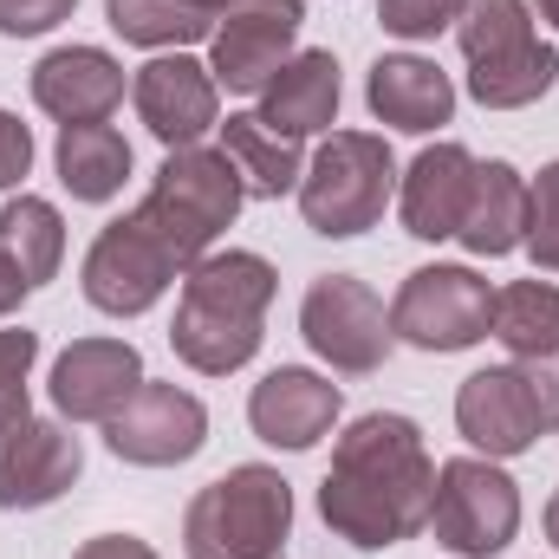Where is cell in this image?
Segmentation results:
<instances>
[{
    "label": "cell",
    "mask_w": 559,
    "mask_h": 559,
    "mask_svg": "<svg viewBox=\"0 0 559 559\" xmlns=\"http://www.w3.org/2000/svg\"><path fill=\"white\" fill-rule=\"evenodd\" d=\"M429 501H436V462L423 449V429L397 411H371L352 423L319 481V521L365 554L423 534Z\"/></svg>",
    "instance_id": "cell-1"
},
{
    "label": "cell",
    "mask_w": 559,
    "mask_h": 559,
    "mask_svg": "<svg viewBox=\"0 0 559 559\" xmlns=\"http://www.w3.org/2000/svg\"><path fill=\"white\" fill-rule=\"evenodd\" d=\"M274 293L280 274L261 254H248V248L202 254L182 274V299H176V319H169V352L202 378L241 371L261 352V325H267Z\"/></svg>",
    "instance_id": "cell-2"
},
{
    "label": "cell",
    "mask_w": 559,
    "mask_h": 559,
    "mask_svg": "<svg viewBox=\"0 0 559 559\" xmlns=\"http://www.w3.org/2000/svg\"><path fill=\"white\" fill-rule=\"evenodd\" d=\"M241 202H248V189H241V169L228 163V150L189 143V150H169L163 156V169H156V182L143 195L138 222L176 254V267L189 274L215 248V235L235 228Z\"/></svg>",
    "instance_id": "cell-3"
},
{
    "label": "cell",
    "mask_w": 559,
    "mask_h": 559,
    "mask_svg": "<svg viewBox=\"0 0 559 559\" xmlns=\"http://www.w3.org/2000/svg\"><path fill=\"white\" fill-rule=\"evenodd\" d=\"M293 534V488L267 462H241L195 488L182 514V554L189 559H280Z\"/></svg>",
    "instance_id": "cell-4"
},
{
    "label": "cell",
    "mask_w": 559,
    "mask_h": 559,
    "mask_svg": "<svg viewBox=\"0 0 559 559\" xmlns=\"http://www.w3.org/2000/svg\"><path fill=\"white\" fill-rule=\"evenodd\" d=\"M455 39L468 59V98L481 111H521L554 92L559 52L534 33L527 0H468Z\"/></svg>",
    "instance_id": "cell-5"
},
{
    "label": "cell",
    "mask_w": 559,
    "mask_h": 559,
    "mask_svg": "<svg viewBox=\"0 0 559 559\" xmlns=\"http://www.w3.org/2000/svg\"><path fill=\"white\" fill-rule=\"evenodd\" d=\"M391 195H397V156L378 131H332L299 176V215L325 241H352L378 228Z\"/></svg>",
    "instance_id": "cell-6"
},
{
    "label": "cell",
    "mask_w": 559,
    "mask_h": 559,
    "mask_svg": "<svg viewBox=\"0 0 559 559\" xmlns=\"http://www.w3.org/2000/svg\"><path fill=\"white\" fill-rule=\"evenodd\" d=\"M429 527L436 547L462 559H488L514 547L521 534V488L508 468H495L488 455H455L436 468V501H429Z\"/></svg>",
    "instance_id": "cell-7"
},
{
    "label": "cell",
    "mask_w": 559,
    "mask_h": 559,
    "mask_svg": "<svg viewBox=\"0 0 559 559\" xmlns=\"http://www.w3.org/2000/svg\"><path fill=\"white\" fill-rule=\"evenodd\" d=\"M495 325V286L475 267H417L391 299V338L417 352H468Z\"/></svg>",
    "instance_id": "cell-8"
},
{
    "label": "cell",
    "mask_w": 559,
    "mask_h": 559,
    "mask_svg": "<svg viewBox=\"0 0 559 559\" xmlns=\"http://www.w3.org/2000/svg\"><path fill=\"white\" fill-rule=\"evenodd\" d=\"M299 332L306 345L345 371V378H365L391 358V319H384V299L365 286L358 274H325L306 286L299 299Z\"/></svg>",
    "instance_id": "cell-9"
},
{
    "label": "cell",
    "mask_w": 559,
    "mask_h": 559,
    "mask_svg": "<svg viewBox=\"0 0 559 559\" xmlns=\"http://www.w3.org/2000/svg\"><path fill=\"white\" fill-rule=\"evenodd\" d=\"M182 274L176 267V254L143 228L138 215H118V222H105L98 228V241H92V254H85V299L98 306V312H111V319H138L150 312L163 293H169V280Z\"/></svg>",
    "instance_id": "cell-10"
},
{
    "label": "cell",
    "mask_w": 559,
    "mask_h": 559,
    "mask_svg": "<svg viewBox=\"0 0 559 559\" xmlns=\"http://www.w3.org/2000/svg\"><path fill=\"white\" fill-rule=\"evenodd\" d=\"M105 442H111L118 462H138V468H176V462L202 455V442H209V411H202V397L143 378L138 397L105 423Z\"/></svg>",
    "instance_id": "cell-11"
},
{
    "label": "cell",
    "mask_w": 559,
    "mask_h": 559,
    "mask_svg": "<svg viewBox=\"0 0 559 559\" xmlns=\"http://www.w3.org/2000/svg\"><path fill=\"white\" fill-rule=\"evenodd\" d=\"M131 98H138V118L150 124V138L169 143V150H189V143H202L222 124V85L189 52L150 59L138 79H131Z\"/></svg>",
    "instance_id": "cell-12"
},
{
    "label": "cell",
    "mask_w": 559,
    "mask_h": 559,
    "mask_svg": "<svg viewBox=\"0 0 559 559\" xmlns=\"http://www.w3.org/2000/svg\"><path fill=\"white\" fill-rule=\"evenodd\" d=\"M143 384V358L131 338H79L52 358V404L72 423H111Z\"/></svg>",
    "instance_id": "cell-13"
},
{
    "label": "cell",
    "mask_w": 559,
    "mask_h": 559,
    "mask_svg": "<svg viewBox=\"0 0 559 559\" xmlns=\"http://www.w3.org/2000/svg\"><path fill=\"white\" fill-rule=\"evenodd\" d=\"M455 429L488 455V462H508V455H527L540 442V417H534V397L521 384L514 365H488L475 378H462L455 391Z\"/></svg>",
    "instance_id": "cell-14"
},
{
    "label": "cell",
    "mask_w": 559,
    "mask_h": 559,
    "mask_svg": "<svg viewBox=\"0 0 559 559\" xmlns=\"http://www.w3.org/2000/svg\"><path fill=\"white\" fill-rule=\"evenodd\" d=\"M33 105L59 124H105L124 105V66L105 46H59L33 66Z\"/></svg>",
    "instance_id": "cell-15"
},
{
    "label": "cell",
    "mask_w": 559,
    "mask_h": 559,
    "mask_svg": "<svg viewBox=\"0 0 559 559\" xmlns=\"http://www.w3.org/2000/svg\"><path fill=\"white\" fill-rule=\"evenodd\" d=\"M85 468V449L66 423H26L20 436H7L0 449V508L26 514V508H52Z\"/></svg>",
    "instance_id": "cell-16"
},
{
    "label": "cell",
    "mask_w": 559,
    "mask_h": 559,
    "mask_svg": "<svg viewBox=\"0 0 559 559\" xmlns=\"http://www.w3.org/2000/svg\"><path fill=\"white\" fill-rule=\"evenodd\" d=\"M338 384L332 378H319V371H306V365H280L267 371L261 384H254V397H248V423H254V436L261 442H274V449H312L332 423H338Z\"/></svg>",
    "instance_id": "cell-17"
},
{
    "label": "cell",
    "mask_w": 559,
    "mask_h": 559,
    "mask_svg": "<svg viewBox=\"0 0 559 559\" xmlns=\"http://www.w3.org/2000/svg\"><path fill=\"white\" fill-rule=\"evenodd\" d=\"M468 195H475V156L462 143H429L397 182L404 228L417 241H455V228L468 215Z\"/></svg>",
    "instance_id": "cell-18"
},
{
    "label": "cell",
    "mask_w": 559,
    "mask_h": 559,
    "mask_svg": "<svg viewBox=\"0 0 559 559\" xmlns=\"http://www.w3.org/2000/svg\"><path fill=\"white\" fill-rule=\"evenodd\" d=\"M365 105H371L378 124L423 138V131H442V124L455 118V85H449V72H442L436 59L384 52V59L371 66V79H365Z\"/></svg>",
    "instance_id": "cell-19"
},
{
    "label": "cell",
    "mask_w": 559,
    "mask_h": 559,
    "mask_svg": "<svg viewBox=\"0 0 559 559\" xmlns=\"http://www.w3.org/2000/svg\"><path fill=\"white\" fill-rule=\"evenodd\" d=\"M293 33H299V20H286V13H261V7L222 13L215 39H209L215 85H228V92H267L274 72L293 59Z\"/></svg>",
    "instance_id": "cell-20"
},
{
    "label": "cell",
    "mask_w": 559,
    "mask_h": 559,
    "mask_svg": "<svg viewBox=\"0 0 559 559\" xmlns=\"http://www.w3.org/2000/svg\"><path fill=\"white\" fill-rule=\"evenodd\" d=\"M338 59L332 52H293L286 66L274 72V85L261 92V124H274L280 138H312V131H332L338 124Z\"/></svg>",
    "instance_id": "cell-21"
},
{
    "label": "cell",
    "mask_w": 559,
    "mask_h": 559,
    "mask_svg": "<svg viewBox=\"0 0 559 559\" xmlns=\"http://www.w3.org/2000/svg\"><path fill=\"white\" fill-rule=\"evenodd\" d=\"M455 241L481 261H501L527 241V176L514 163H475V195H468V215L455 228Z\"/></svg>",
    "instance_id": "cell-22"
},
{
    "label": "cell",
    "mask_w": 559,
    "mask_h": 559,
    "mask_svg": "<svg viewBox=\"0 0 559 559\" xmlns=\"http://www.w3.org/2000/svg\"><path fill=\"white\" fill-rule=\"evenodd\" d=\"M59 182L72 189V202H111L131 176V143L111 124H59Z\"/></svg>",
    "instance_id": "cell-23"
},
{
    "label": "cell",
    "mask_w": 559,
    "mask_h": 559,
    "mask_svg": "<svg viewBox=\"0 0 559 559\" xmlns=\"http://www.w3.org/2000/svg\"><path fill=\"white\" fill-rule=\"evenodd\" d=\"M222 150H228V163L241 169V189H248V195H267V202L293 195L299 176H306L299 143L280 138L274 124H261V118H248V111L222 124Z\"/></svg>",
    "instance_id": "cell-24"
},
{
    "label": "cell",
    "mask_w": 559,
    "mask_h": 559,
    "mask_svg": "<svg viewBox=\"0 0 559 559\" xmlns=\"http://www.w3.org/2000/svg\"><path fill=\"white\" fill-rule=\"evenodd\" d=\"M488 338L508 345V358H540L559 352V286L554 280H514V286H495V325Z\"/></svg>",
    "instance_id": "cell-25"
},
{
    "label": "cell",
    "mask_w": 559,
    "mask_h": 559,
    "mask_svg": "<svg viewBox=\"0 0 559 559\" xmlns=\"http://www.w3.org/2000/svg\"><path fill=\"white\" fill-rule=\"evenodd\" d=\"M0 254L26 274V286H46L66 261V222L46 195H13L0 209Z\"/></svg>",
    "instance_id": "cell-26"
},
{
    "label": "cell",
    "mask_w": 559,
    "mask_h": 559,
    "mask_svg": "<svg viewBox=\"0 0 559 559\" xmlns=\"http://www.w3.org/2000/svg\"><path fill=\"white\" fill-rule=\"evenodd\" d=\"M105 20H111V33L118 39H131V46H195V39H215V20L202 13V7H189V0H105Z\"/></svg>",
    "instance_id": "cell-27"
},
{
    "label": "cell",
    "mask_w": 559,
    "mask_h": 559,
    "mask_svg": "<svg viewBox=\"0 0 559 559\" xmlns=\"http://www.w3.org/2000/svg\"><path fill=\"white\" fill-rule=\"evenodd\" d=\"M540 274H559V163H547L534 182H527V241Z\"/></svg>",
    "instance_id": "cell-28"
},
{
    "label": "cell",
    "mask_w": 559,
    "mask_h": 559,
    "mask_svg": "<svg viewBox=\"0 0 559 559\" xmlns=\"http://www.w3.org/2000/svg\"><path fill=\"white\" fill-rule=\"evenodd\" d=\"M468 0H378V26L397 39H436L462 20Z\"/></svg>",
    "instance_id": "cell-29"
},
{
    "label": "cell",
    "mask_w": 559,
    "mask_h": 559,
    "mask_svg": "<svg viewBox=\"0 0 559 559\" xmlns=\"http://www.w3.org/2000/svg\"><path fill=\"white\" fill-rule=\"evenodd\" d=\"M527 397H534V417H540V436L559 429V352H540V358H514Z\"/></svg>",
    "instance_id": "cell-30"
},
{
    "label": "cell",
    "mask_w": 559,
    "mask_h": 559,
    "mask_svg": "<svg viewBox=\"0 0 559 559\" xmlns=\"http://www.w3.org/2000/svg\"><path fill=\"white\" fill-rule=\"evenodd\" d=\"M79 0H0V33L13 39H33V33H52L59 20H72Z\"/></svg>",
    "instance_id": "cell-31"
},
{
    "label": "cell",
    "mask_w": 559,
    "mask_h": 559,
    "mask_svg": "<svg viewBox=\"0 0 559 559\" xmlns=\"http://www.w3.org/2000/svg\"><path fill=\"white\" fill-rule=\"evenodd\" d=\"M26 169H33V131L13 111H0V189H13Z\"/></svg>",
    "instance_id": "cell-32"
},
{
    "label": "cell",
    "mask_w": 559,
    "mask_h": 559,
    "mask_svg": "<svg viewBox=\"0 0 559 559\" xmlns=\"http://www.w3.org/2000/svg\"><path fill=\"white\" fill-rule=\"evenodd\" d=\"M33 358H39V332H26V325H0V384H26Z\"/></svg>",
    "instance_id": "cell-33"
},
{
    "label": "cell",
    "mask_w": 559,
    "mask_h": 559,
    "mask_svg": "<svg viewBox=\"0 0 559 559\" xmlns=\"http://www.w3.org/2000/svg\"><path fill=\"white\" fill-rule=\"evenodd\" d=\"M72 559H156V547L138 540V534H98V540H85Z\"/></svg>",
    "instance_id": "cell-34"
},
{
    "label": "cell",
    "mask_w": 559,
    "mask_h": 559,
    "mask_svg": "<svg viewBox=\"0 0 559 559\" xmlns=\"http://www.w3.org/2000/svg\"><path fill=\"white\" fill-rule=\"evenodd\" d=\"M33 423L26 411V384H0V449H7V436H20Z\"/></svg>",
    "instance_id": "cell-35"
},
{
    "label": "cell",
    "mask_w": 559,
    "mask_h": 559,
    "mask_svg": "<svg viewBox=\"0 0 559 559\" xmlns=\"http://www.w3.org/2000/svg\"><path fill=\"white\" fill-rule=\"evenodd\" d=\"M26 293H33V286H26V274H20V267H13V261L0 254V319H7V312H13V306L26 299Z\"/></svg>",
    "instance_id": "cell-36"
},
{
    "label": "cell",
    "mask_w": 559,
    "mask_h": 559,
    "mask_svg": "<svg viewBox=\"0 0 559 559\" xmlns=\"http://www.w3.org/2000/svg\"><path fill=\"white\" fill-rule=\"evenodd\" d=\"M189 7H202V13H209V20H222V13H235V7H241V0H189Z\"/></svg>",
    "instance_id": "cell-37"
},
{
    "label": "cell",
    "mask_w": 559,
    "mask_h": 559,
    "mask_svg": "<svg viewBox=\"0 0 559 559\" xmlns=\"http://www.w3.org/2000/svg\"><path fill=\"white\" fill-rule=\"evenodd\" d=\"M547 540H554V547H559V495H554V501H547Z\"/></svg>",
    "instance_id": "cell-38"
},
{
    "label": "cell",
    "mask_w": 559,
    "mask_h": 559,
    "mask_svg": "<svg viewBox=\"0 0 559 559\" xmlns=\"http://www.w3.org/2000/svg\"><path fill=\"white\" fill-rule=\"evenodd\" d=\"M540 7V20H554V33H559V0H534Z\"/></svg>",
    "instance_id": "cell-39"
}]
</instances>
